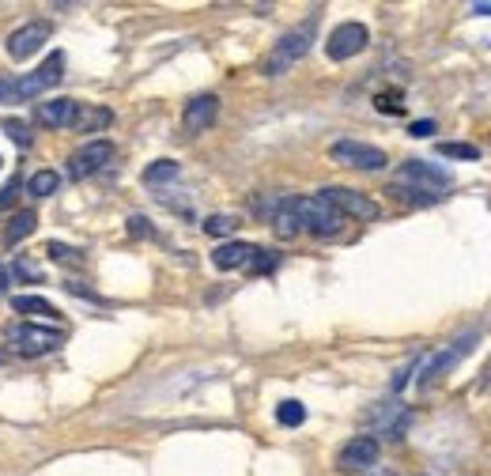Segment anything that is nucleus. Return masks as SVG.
Here are the masks:
<instances>
[{"mask_svg": "<svg viewBox=\"0 0 491 476\" xmlns=\"http://www.w3.org/2000/svg\"><path fill=\"white\" fill-rule=\"evenodd\" d=\"M434 129H439V125H434L431 118H424V121H412V125H408V133H412L416 140H420V137H431Z\"/></svg>", "mask_w": 491, "mask_h": 476, "instance_id": "nucleus-30", "label": "nucleus"}, {"mask_svg": "<svg viewBox=\"0 0 491 476\" xmlns=\"http://www.w3.org/2000/svg\"><path fill=\"white\" fill-rule=\"evenodd\" d=\"M8 340L20 356H46V352H57L65 344V329L23 322V325H8Z\"/></svg>", "mask_w": 491, "mask_h": 476, "instance_id": "nucleus-3", "label": "nucleus"}, {"mask_svg": "<svg viewBox=\"0 0 491 476\" xmlns=\"http://www.w3.org/2000/svg\"><path fill=\"white\" fill-rule=\"evenodd\" d=\"M215 118H220V99L197 95V99L186 102V110H181V129H186L189 137H197V133H205Z\"/></svg>", "mask_w": 491, "mask_h": 476, "instance_id": "nucleus-13", "label": "nucleus"}, {"mask_svg": "<svg viewBox=\"0 0 491 476\" xmlns=\"http://www.w3.org/2000/svg\"><path fill=\"white\" fill-rule=\"evenodd\" d=\"M276 253H272V250H253V258H250V272H272V269H276Z\"/></svg>", "mask_w": 491, "mask_h": 476, "instance_id": "nucleus-27", "label": "nucleus"}, {"mask_svg": "<svg viewBox=\"0 0 491 476\" xmlns=\"http://www.w3.org/2000/svg\"><path fill=\"white\" fill-rule=\"evenodd\" d=\"M443 190H450V174L434 163H420V159H408L401 163V171L393 178V193L412 200V205H431L439 200Z\"/></svg>", "mask_w": 491, "mask_h": 476, "instance_id": "nucleus-1", "label": "nucleus"}, {"mask_svg": "<svg viewBox=\"0 0 491 476\" xmlns=\"http://www.w3.org/2000/svg\"><path fill=\"white\" fill-rule=\"evenodd\" d=\"M484 390L491 393V363H487V378H484Z\"/></svg>", "mask_w": 491, "mask_h": 476, "instance_id": "nucleus-36", "label": "nucleus"}, {"mask_svg": "<svg viewBox=\"0 0 491 476\" xmlns=\"http://www.w3.org/2000/svg\"><path fill=\"white\" fill-rule=\"evenodd\" d=\"M371 424L378 435H386V438H401L412 424V409L405 405H381L378 412H371Z\"/></svg>", "mask_w": 491, "mask_h": 476, "instance_id": "nucleus-14", "label": "nucleus"}, {"mask_svg": "<svg viewBox=\"0 0 491 476\" xmlns=\"http://www.w3.org/2000/svg\"><path fill=\"white\" fill-rule=\"evenodd\" d=\"M272 231H276L280 238H295V234L302 231L299 216H295V200H291V197L272 205Z\"/></svg>", "mask_w": 491, "mask_h": 476, "instance_id": "nucleus-18", "label": "nucleus"}, {"mask_svg": "<svg viewBox=\"0 0 491 476\" xmlns=\"http://www.w3.org/2000/svg\"><path fill=\"white\" fill-rule=\"evenodd\" d=\"M367 42H371V31L363 23H340L329 34V42H325V53H329V61H348L367 49Z\"/></svg>", "mask_w": 491, "mask_h": 476, "instance_id": "nucleus-9", "label": "nucleus"}, {"mask_svg": "<svg viewBox=\"0 0 491 476\" xmlns=\"http://www.w3.org/2000/svg\"><path fill=\"white\" fill-rule=\"evenodd\" d=\"M110 159H114V144H110V140H87L83 148L72 152L68 174H72V181H83V178H91V174H99Z\"/></svg>", "mask_w": 491, "mask_h": 476, "instance_id": "nucleus-8", "label": "nucleus"}, {"mask_svg": "<svg viewBox=\"0 0 491 476\" xmlns=\"http://www.w3.org/2000/svg\"><path fill=\"white\" fill-rule=\"evenodd\" d=\"M205 231H208L212 238L234 234V231H239V219H234V216H208V219H205Z\"/></svg>", "mask_w": 491, "mask_h": 476, "instance_id": "nucleus-25", "label": "nucleus"}, {"mask_svg": "<svg viewBox=\"0 0 491 476\" xmlns=\"http://www.w3.org/2000/svg\"><path fill=\"white\" fill-rule=\"evenodd\" d=\"M12 306L20 310V314H34V318H61V310L46 299H39V295H15Z\"/></svg>", "mask_w": 491, "mask_h": 476, "instance_id": "nucleus-20", "label": "nucleus"}, {"mask_svg": "<svg viewBox=\"0 0 491 476\" xmlns=\"http://www.w3.org/2000/svg\"><path fill=\"white\" fill-rule=\"evenodd\" d=\"M0 167H4V159H0Z\"/></svg>", "mask_w": 491, "mask_h": 476, "instance_id": "nucleus-38", "label": "nucleus"}, {"mask_svg": "<svg viewBox=\"0 0 491 476\" xmlns=\"http://www.w3.org/2000/svg\"><path fill=\"white\" fill-rule=\"evenodd\" d=\"M57 186H61V174L57 171H39V174H31L27 193L31 197H49V193H57Z\"/></svg>", "mask_w": 491, "mask_h": 476, "instance_id": "nucleus-22", "label": "nucleus"}, {"mask_svg": "<svg viewBox=\"0 0 491 476\" xmlns=\"http://www.w3.org/2000/svg\"><path fill=\"white\" fill-rule=\"evenodd\" d=\"M295 200V216H299V224L302 231H311V234H321V238H329V234H340L344 227V216L329 205L325 197H291Z\"/></svg>", "mask_w": 491, "mask_h": 476, "instance_id": "nucleus-4", "label": "nucleus"}, {"mask_svg": "<svg viewBox=\"0 0 491 476\" xmlns=\"http://www.w3.org/2000/svg\"><path fill=\"white\" fill-rule=\"evenodd\" d=\"M15 193H20V181H8V186H0V212L4 208H12V200H15Z\"/></svg>", "mask_w": 491, "mask_h": 476, "instance_id": "nucleus-29", "label": "nucleus"}, {"mask_svg": "<svg viewBox=\"0 0 491 476\" xmlns=\"http://www.w3.org/2000/svg\"><path fill=\"white\" fill-rule=\"evenodd\" d=\"M318 197H325L329 205L344 216V219H378V205L371 197H363V193H355V190H344V186H325Z\"/></svg>", "mask_w": 491, "mask_h": 476, "instance_id": "nucleus-12", "label": "nucleus"}, {"mask_svg": "<svg viewBox=\"0 0 491 476\" xmlns=\"http://www.w3.org/2000/svg\"><path fill=\"white\" fill-rule=\"evenodd\" d=\"M472 15H491V0H477V4H472Z\"/></svg>", "mask_w": 491, "mask_h": 476, "instance_id": "nucleus-34", "label": "nucleus"}, {"mask_svg": "<svg viewBox=\"0 0 491 476\" xmlns=\"http://www.w3.org/2000/svg\"><path fill=\"white\" fill-rule=\"evenodd\" d=\"M53 34V27L46 23V20H31V23H23L20 31H12V39H8V57L12 61H27V57H34L42 46H46V39Z\"/></svg>", "mask_w": 491, "mask_h": 476, "instance_id": "nucleus-11", "label": "nucleus"}, {"mask_svg": "<svg viewBox=\"0 0 491 476\" xmlns=\"http://www.w3.org/2000/svg\"><path fill=\"white\" fill-rule=\"evenodd\" d=\"M4 133L20 144V148H31V129H27V121H15V118H4Z\"/></svg>", "mask_w": 491, "mask_h": 476, "instance_id": "nucleus-26", "label": "nucleus"}, {"mask_svg": "<svg viewBox=\"0 0 491 476\" xmlns=\"http://www.w3.org/2000/svg\"><path fill=\"white\" fill-rule=\"evenodd\" d=\"M337 465L344 472H367V469H374L378 465V438L374 435L348 438V443L340 446V454H337Z\"/></svg>", "mask_w": 491, "mask_h": 476, "instance_id": "nucleus-10", "label": "nucleus"}, {"mask_svg": "<svg viewBox=\"0 0 491 476\" xmlns=\"http://www.w3.org/2000/svg\"><path fill=\"white\" fill-rule=\"evenodd\" d=\"M4 291H8V272L0 269V295H4Z\"/></svg>", "mask_w": 491, "mask_h": 476, "instance_id": "nucleus-35", "label": "nucleus"}, {"mask_svg": "<svg viewBox=\"0 0 491 476\" xmlns=\"http://www.w3.org/2000/svg\"><path fill=\"white\" fill-rule=\"evenodd\" d=\"M4 99H15V80H0V102Z\"/></svg>", "mask_w": 491, "mask_h": 476, "instance_id": "nucleus-33", "label": "nucleus"}, {"mask_svg": "<svg viewBox=\"0 0 491 476\" xmlns=\"http://www.w3.org/2000/svg\"><path fill=\"white\" fill-rule=\"evenodd\" d=\"M439 155H446V159H480V148L477 144H461V140H443L439 144Z\"/></svg>", "mask_w": 491, "mask_h": 476, "instance_id": "nucleus-23", "label": "nucleus"}, {"mask_svg": "<svg viewBox=\"0 0 491 476\" xmlns=\"http://www.w3.org/2000/svg\"><path fill=\"white\" fill-rule=\"evenodd\" d=\"M4 359H8V356H4V352H0V363H4Z\"/></svg>", "mask_w": 491, "mask_h": 476, "instance_id": "nucleus-37", "label": "nucleus"}, {"mask_svg": "<svg viewBox=\"0 0 491 476\" xmlns=\"http://www.w3.org/2000/svg\"><path fill=\"white\" fill-rule=\"evenodd\" d=\"M49 253L57 261H72V258H80V250H68V246H61V242H49Z\"/></svg>", "mask_w": 491, "mask_h": 476, "instance_id": "nucleus-32", "label": "nucleus"}, {"mask_svg": "<svg viewBox=\"0 0 491 476\" xmlns=\"http://www.w3.org/2000/svg\"><path fill=\"white\" fill-rule=\"evenodd\" d=\"M253 250H258V246H250V242H224L220 250L212 253V265H215V269H224V272H234V269H250Z\"/></svg>", "mask_w": 491, "mask_h": 476, "instance_id": "nucleus-15", "label": "nucleus"}, {"mask_svg": "<svg viewBox=\"0 0 491 476\" xmlns=\"http://www.w3.org/2000/svg\"><path fill=\"white\" fill-rule=\"evenodd\" d=\"M333 163H340V167H355V171H381L386 167V152L374 148V144H363V140H337L329 148Z\"/></svg>", "mask_w": 491, "mask_h": 476, "instance_id": "nucleus-6", "label": "nucleus"}, {"mask_svg": "<svg viewBox=\"0 0 491 476\" xmlns=\"http://www.w3.org/2000/svg\"><path fill=\"white\" fill-rule=\"evenodd\" d=\"M314 34H318V20H306L299 27H291L284 39L272 46V53L265 57V76H284L287 68H295L306 53L314 46Z\"/></svg>", "mask_w": 491, "mask_h": 476, "instance_id": "nucleus-2", "label": "nucleus"}, {"mask_svg": "<svg viewBox=\"0 0 491 476\" xmlns=\"http://www.w3.org/2000/svg\"><path fill=\"white\" fill-rule=\"evenodd\" d=\"M276 419L284 428H299V424H306V409L299 405V401H284V405L276 409Z\"/></svg>", "mask_w": 491, "mask_h": 476, "instance_id": "nucleus-24", "label": "nucleus"}, {"mask_svg": "<svg viewBox=\"0 0 491 476\" xmlns=\"http://www.w3.org/2000/svg\"><path fill=\"white\" fill-rule=\"evenodd\" d=\"M114 121V114L106 106H91V102H76V118H72V129L76 133H99Z\"/></svg>", "mask_w": 491, "mask_h": 476, "instance_id": "nucleus-16", "label": "nucleus"}, {"mask_svg": "<svg viewBox=\"0 0 491 476\" xmlns=\"http://www.w3.org/2000/svg\"><path fill=\"white\" fill-rule=\"evenodd\" d=\"M34 227H39V212H34V208L15 212V216H12V224L4 227V242H8V246H20L27 234H34Z\"/></svg>", "mask_w": 491, "mask_h": 476, "instance_id": "nucleus-19", "label": "nucleus"}, {"mask_svg": "<svg viewBox=\"0 0 491 476\" xmlns=\"http://www.w3.org/2000/svg\"><path fill=\"white\" fill-rule=\"evenodd\" d=\"M129 231L136 234V238H152L155 231H152V224H148V219H144V216H133L129 219Z\"/></svg>", "mask_w": 491, "mask_h": 476, "instance_id": "nucleus-31", "label": "nucleus"}, {"mask_svg": "<svg viewBox=\"0 0 491 476\" xmlns=\"http://www.w3.org/2000/svg\"><path fill=\"white\" fill-rule=\"evenodd\" d=\"M76 118V99H49L39 106V121L49 125V129H65Z\"/></svg>", "mask_w": 491, "mask_h": 476, "instance_id": "nucleus-17", "label": "nucleus"}, {"mask_svg": "<svg viewBox=\"0 0 491 476\" xmlns=\"http://www.w3.org/2000/svg\"><path fill=\"white\" fill-rule=\"evenodd\" d=\"M61 76H65V53H49L42 68H34L23 80H15V99H39L49 87H57Z\"/></svg>", "mask_w": 491, "mask_h": 476, "instance_id": "nucleus-7", "label": "nucleus"}, {"mask_svg": "<svg viewBox=\"0 0 491 476\" xmlns=\"http://www.w3.org/2000/svg\"><path fill=\"white\" fill-rule=\"evenodd\" d=\"M374 106L381 110V114H401V110H405V102H401V95H397V91H393V95H378Z\"/></svg>", "mask_w": 491, "mask_h": 476, "instance_id": "nucleus-28", "label": "nucleus"}, {"mask_svg": "<svg viewBox=\"0 0 491 476\" xmlns=\"http://www.w3.org/2000/svg\"><path fill=\"white\" fill-rule=\"evenodd\" d=\"M181 174V167L174 159H159V163H152L148 171H144V186H162V181H174Z\"/></svg>", "mask_w": 491, "mask_h": 476, "instance_id": "nucleus-21", "label": "nucleus"}, {"mask_svg": "<svg viewBox=\"0 0 491 476\" xmlns=\"http://www.w3.org/2000/svg\"><path fill=\"white\" fill-rule=\"evenodd\" d=\"M472 344H477V333H465V337L453 340V344H446L443 352L424 356V363H420V386H431V382H439L443 375H450L472 352Z\"/></svg>", "mask_w": 491, "mask_h": 476, "instance_id": "nucleus-5", "label": "nucleus"}]
</instances>
